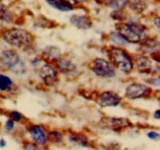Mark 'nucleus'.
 Masks as SVG:
<instances>
[{
	"label": "nucleus",
	"instance_id": "nucleus-3",
	"mask_svg": "<svg viewBox=\"0 0 160 150\" xmlns=\"http://www.w3.org/2000/svg\"><path fill=\"white\" fill-rule=\"evenodd\" d=\"M112 64L121 72L130 73L132 70L134 63L129 54L120 48H112L109 52Z\"/></svg>",
	"mask_w": 160,
	"mask_h": 150
},
{
	"label": "nucleus",
	"instance_id": "nucleus-26",
	"mask_svg": "<svg viewBox=\"0 0 160 150\" xmlns=\"http://www.w3.org/2000/svg\"><path fill=\"white\" fill-rule=\"evenodd\" d=\"M155 22H156V27H157L158 28H159V17H156V19H155V20H154Z\"/></svg>",
	"mask_w": 160,
	"mask_h": 150
},
{
	"label": "nucleus",
	"instance_id": "nucleus-18",
	"mask_svg": "<svg viewBox=\"0 0 160 150\" xmlns=\"http://www.w3.org/2000/svg\"><path fill=\"white\" fill-rule=\"evenodd\" d=\"M9 13L6 6L0 2V20L2 21H8L9 20Z\"/></svg>",
	"mask_w": 160,
	"mask_h": 150
},
{
	"label": "nucleus",
	"instance_id": "nucleus-4",
	"mask_svg": "<svg viewBox=\"0 0 160 150\" xmlns=\"http://www.w3.org/2000/svg\"><path fill=\"white\" fill-rule=\"evenodd\" d=\"M1 59L3 64L13 73L22 74L25 72L24 62L13 50L7 49L2 51Z\"/></svg>",
	"mask_w": 160,
	"mask_h": 150
},
{
	"label": "nucleus",
	"instance_id": "nucleus-11",
	"mask_svg": "<svg viewBox=\"0 0 160 150\" xmlns=\"http://www.w3.org/2000/svg\"><path fill=\"white\" fill-rule=\"evenodd\" d=\"M70 23L77 28L81 30L89 29L92 26L91 21L84 16L74 15L70 18Z\"/></svg>",
	"mask_w": 160,
	"mask_h": 150
},
{
	"label": "nucleus",
	"instance_id": "nucleus-1",
	"mask_svg": "<svg viewBox=\"0 0 160 150\" xmlns=\"http://www.w3.org/2000/svg\"><path fill=\"white\" fill-rule=\"evenodd\" d=\"M3 41L16 48L25 49L30 47L32 44L33 38L31 34L27 31L19 28L8 29L3 32Z\"/></svg>",
	"mask_w": 160,
	"mask_h": 150
},
{
	"label": "nucleus",
	"instance_id": "nucleus-24",
	"mask_svg": "<svg viewBox=\"0 0 160 150\" xmlns=\"http://www.w3.org/2000/svg\"><path fill=\"white\" fill-rule=\"evenodd\" d=\"M150 84L154 86H159V78H153L150 81Z\"/></svg>",
	"mask_w": 160,
	"mask_h": 150
},
{
	"label": "nucleus",
	"instance_id": "nucleus-5",
	"mask_svg": "<svg viewBox=\"0 0 160 150\" xmlns=\"http://www.w3.org/2000/svg\"><path fill=\"white\" fill-rule=\"evenodd\" d=\"M92 72L102 78H113L116 75L115 70L107 60L102 58H96L91 67Z\"/></svg>",
	"mask_w": 160,
	"mask_h": 150
},
{
	"label": "nucleus",
	"instance_id": "nucleus-15",
	"mask_svg": "<svg viewBox=\"0 0 160 150\" xmlns=\"http://www.w3.org/2000/svg\"><path fill=\"white\" fill-rule=\"evenodd\" d=\"M69 141L71 144L81 146H86L88 145L87 138L81 134H71L69 137Z\"/></svg>",
	"mask_w": 160,
	"mask_h": 150
},
{
	"label": "nucleus",
	"instance_id": "nucleus-28",
	"mask_svg": "<svg viewBox=\"0 0 160 150\" xmlns=\"http://www.w3.org/2000/svg\"><path fill=\"white\" fill-rule=\"evenodd\" d=\"M5 145H6V141H4L3 139H2V140L0 141V146L4 147Z\"/></svg>",
	"mask_w": 160,
	"mask_h": 150
},
{
	"label": "nucleus",
	"instance_id": "nucleus-20",
	"mask_svg": "<svg viewBox=\"0 0 160 150\" xmlns=\"http://www.w3.org/2000/svg\"><path fill=\"white\" fill-rule=\"evenodd\" d=\"M45 52L47 56H51V57H56L59 54V50L55 47H49V48H47V51Z\"/></svg>",
	"mask_w": 160,
	"mask_h": 150
},
{
	"label": "nucleus",
	"instance_id": "nucleus-16",
	"mask_svg": "<svg viewBox=\"0 0 160 150\" xmlns=\"http://www.w3.org/2000/svg\"><path fill=\"white\" fill-rule=\"evenodd\" d=\"M110 40L118 46H125L128 44V42L119 32H111Z\"/></svg>",
	"mask_w": 160,
	"mask_h": 150
},
{
	"label": "nucleus",
	"instance_id": "nucleus-22",
	"mask_svg": "<svg viewBox=\"0 0 160 150\" xmlns=\"http://www.w3.org/2000/svg\"><path fill=\"white\" fill-rule=\"evenodd\" d=\"M14 128V123L13 120H8L6 122V124H5V128H6V131H12Z\"/></svg>",
	"mask_w": 160,
	"mask_h": 150
},
{
	"label": "nucleus",
	"instance_id": "nucleus-7",
	"mask_svg": "<svg viewBox=\"0 0 160 150\" xmlns=\"http://www.w3.org/2000/svg\"><path fill=\"white\" fill-rule=\"evenodd\" d=\"M120 97L112 92H105L99 95L97 102L102 107L117 106L120 102Z\"/></svg>",
	"mask_w": 160,
	"mask_h": 150
},
{
	"label": "nucleus",
	"instance_id": "nucleus-27",
	"mask_svg": "<svg viewBox=\"0 0 160 150\" xmlns=\"http://www.w3.org/2000/svg\"><path fill=\"white\" fill-rule=\"evenodd\" d=\"M154 116L157 120H159V110H156V112H155Z\"/></svg>",
	"mask_w": 160,
	"mask_h": 150
},
{
	"label": "nucleus",
	"instance_id": "nucleus-8",
	"mask_svg": "<svg viewBox=\"0 0 160 150\" xmlns=\"http://www.w3.org/2000/svg\"><path fill=\"white\" fill-rule=\"evenodd\" d=\"M148 88L143 84H131L127 88L126 96L130 99H137L143 97L148 92Z\"/></svg>",
	"mask_w": 160,
	"mask_h": 150
},
{
	"label": "nucleus",
	"instance_id": "nucleus-25",
	"mask_svg": "<svg viewBox=\"0 0 160 150\" xmlns=\"http://www.w3.org/2000/svg\"><path fill=\"white\" fill-rule=\"evenodd\" d=\"M68 2H70V3L73 2V3H79V2H84V0H67Z\"/></svg>",
	"mask_w": 160,
	"mask_h": 150
},
{
	"label": "nucleus",
	"instance_id": "nucleus-2",
	"mask_svg": "<svg viewBox=\"0 0 160 150\" xmlns=\"http://www.w3.org/2000/svg\"><path fill=\"white\" fill-rule=\"evenodd\" d=\"M118 32L127 42L131 43H140L147 36L145 28L134 22L121 23L118 28Z\"/></svg>",
	"mask_w": 160,
	"mask_h": 150
},
{
	"label": "nucleus",
	"instance_id": "nucleus-14",
	"mask_svg": "<svg viewBox=\"0 0 160 150\" xmlns=\"http://www.w3.org/2000/svg\"><path fill=\"white\" fill-rule=\"evenodd\" d=\"M103 1L106 6L116 10L123 9L128 2V0H103Z\"/></svg>",
	"mask_w": 160,
	"mask_h": 150
},
{
	"label": "nucleus",
	"instance_id": "nucleus-9",
	"mask_svg": "<svg viewBox=\"0 0 160 150\" xmlns=\"http://www.w3.org/2000/svg\"><path fill=\"white\" fill-rule=\"evenodd\" d=\"M56 67L57 69L62 73L66 75L73 74L77 72V67L69 59L66 58L59 59L56 62Z\"/></svg>",
	"mask_w": 160,
	"mask_h": 150
},
{
	"label": "nucleus",
	"instance_id": "nucleus-13",
	"mask_svg": "<svg viewBox=\"0 0 160 150\" xmlns=\"http://www.w3.org/2000/svg\"><path fill=\"white\" fill-rule=\"evenodd\" d=\"M49 6L62 12H68L73 9V6L67 0H45Z\"/></svg>",
	"mask_w": 160,
	"mask_h": 150
},
{
	"label": "nucleus",
	"instance_id": "nucleus-19",
	"mask_svg": "<svg viewBox=\"0 0 160 150\" xmlns=\"http://www.w3.org/2000/svg\"><path fill=\"white\" fill-rule=\"evenodd\" d=\"M48 140L51 141L52 142H55V143H58V142H60L62 141V135L59 134L57 131H52L48 134Z\"/></svg>",
	"mask_w": 160,
	"mask_h": 150
},
{
	"label": "nucleus",
	"instance_id": "nucleus-12",
	"mask_svg": "<svg viewBox=\"0 0 160 150\" xmlns=\"http://www.w3.org/2000/svg\"><path fill=\"white\" fill-rule=\"evenodd\" d=\"M134 61H135L136 67L137 69L141 72L143 73H147L152 68V62L150 59L146 56H142V55H138L134 58Z\"/></svg>",
	"mask_w": 160,
	"mask_h": 150
},
{
	"label": "nucleus",
	"instance_id": "nucleus-23",
	"mask_svg": "<svg viewBox=\"0 0 160 150\" xmlns=\"http://www.w3.org/2000/svg\"><path fill=\"white\" fill-rule=\"evenodd\" d=\"M147 135L149 138L152 139V140H156V139H158L159 138V134L157 132H155V131H150V132L148 133Z\"/></svg>",
	"mask_w": 160,
	"mask_h": 150
},
{
	"label": "nucleus",
	"instance_id": "nucleus-10",
	"mask_svg": "<svg viewBox=\"0 0 160 150\" xmlns=\"http://www.w3.org/2000/svg\"><path fill=\"white\" fill-rule=\"evenodd\" d=\"M30 134H31V138L36 143L39 144V145H45L46 142L45 131L42 127L38 126V125L31 127L30 129Z\"/></svg>",
	"mask_w": 160,
	"mask_h": 150
},
{
	"label": "nucleus",
	"instance_id": "nucleus-21",
	"mask_svg": "<svg viewBox=\"0 0 160 150\" xmlns=\"http://www.w3.org/2000/svg\"><path fill=\"white\" fill-rule=\"evenodd\" d=\"M10 117L12 120H14V121H20L22 119L21 114L19 112H17V111H12V112H11Z\"/></svg>",
	"mask_w": 160,
	"mask_h": 150
},
{
	"label": "nucleus",
	"instance_id": "nucleus-17",
	"mask_svg": "<svg viewBox=\"0 0 160 150\" xmlns=\"http://www.w3.org/2000/svg\"><path fill=\"white\" fill-rule=\"evenodd\" d=\"M12 80L8 76L4 74H0V90L6 91L12 86Z\"/></svg>",
	"mask_w": 160,
	"mask_h": 150
},
{
	"label": "nucleus",
	"instance_id": "nucleus-6",
	"mask_svg": "<svg viewBox=\"0 0 160 150\" xmlns=\"http://www.w3.org/2000/svg\"><path fill=\"white\" fill-rule=\"evenodd\" d=\"M40 76L46 85L53 86L57 83V73L52 67L48 64L42 67L40 70Z\"/></svg>",
	"mask_w": 160,
	"mask_h": 150
}]
</instances>
